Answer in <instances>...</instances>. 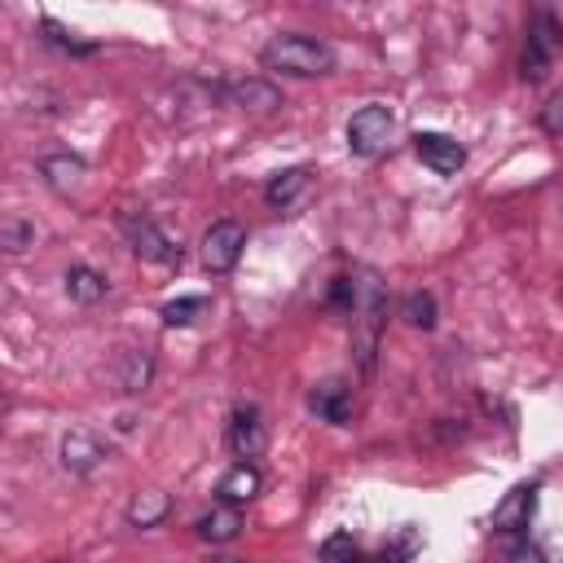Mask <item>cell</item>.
Listing matches in <instances>:
<instances>
[{
  "label": "cell",
  "mask_w": 563,
  "mask_h": 563,
  "mask_svg": "<svg viewBox=\"0 0 563 563\" xmlns=\"http://www.w3.org/2000/svg\"><path fill=\"white\" fill-rule=\"evenodd\" d=\"M356 308H352V356H356V369L369 374L374 369V356H378V334H383V321H387V286L374 268H356Z\"/></svg>",
  "instance_id": "1"
},
{
  "label": "cell",
  "mask_w": 563,
  "mask_h": 563,
  "mask_svg": "<svg viewBox=\"0 0 563 563\" xmlns=\"http://www.w3.org/2000/svg\"><path fill=\"white\" fill-rule=\"evenodd\" d=\"M260 66L264 70H277V75L312 79V75H330L339 66V57H334V48L325 40L303 35V31H286V35H273L260 48Z\"/></svg>",
  "instance_id": "2"
},
{
  "label": "cell",
  "mask_w": 563,
  "mask_h": 563,
  "mask_svg": "<svg viewBox=\"0 0 563 563\" xmlns=\"http://www.w3.org/2000/svg\"><path fill=\"white\" fill-rule=\"evenodd\" d=\"M559 48H563V22L554 18V9H532L528 31H523V53H519V79L541 84L554 66Z\"/></svg>",
  "instance_id": "3"
},
{
  "label": "cell",
  "mask_w": 563,
  "mask_h": 563,
  "mask_svg": "<svg viewBox=\"0 0 563 563\" xmlns=\"http://www.w3.org/2000/svg\"><path fill=\"white\" fill-rule=\"evenodd\" d=\"M119 233L128 238V246L141 255V260H150V264H180V242H172L145 211H119Z\"/></svg>",
  "instance_id": "4"
},
{
  "label": "cell",
  "mask_w": 563,
  "mask_h": 563,
  "mask_svg": "<svg viewBox=\"0 0 563 563\" xmlns=\"http://www.w3.org/2000/svg\"><path fill=\"white\" fill-rule=\"evenodd\" d=\"M391 128H396V119H391L387 106H361V110L347 119V150H352L356 158H374V154L387 150Z\"/></svg>",
  "instance_id": "5"
},
{
  "label": "cell",
  "mask_w": 563,
  "mask_h": 563,
  "mask_svg": "<svg viewBox=\"0 0 563 563\" xmlns=\"http://www.w3.org/2000/svg\"><path fill=\"white\" fill-rule=\"evenodd\" d=\"M242 246H246V229L238 224V220H216L207 233H202V268L207 273H229L233 264H238V255H242Z\"/></svg>",
  "instance_id": "6"
},
{
  "label": "cell",
  "mask_w": 563,
  "mask_h": 563,
  "mask_svg": "<svg viewBox=\"0 0 563 563\" xmlns=\"http://www.w3.org/2000/svg\"><path fill=\"white\" fill-rule=\"evenodd\" d=\"M224 440H229V453H233L238 462L260 457L264 444H268V431H264V422H260V409H255V405H238V409L229 413Z\"/></svg>",
  "instance_id": "7"
},
{
  "label": "cell",
  "mask_w": 563,
  "mask_h": 563,
  "mask_svg": "<svg viewBox=\"0 0 563 563\" xmlns=\"http://www.w3.org/2000/svg\"><path fill=\"white\" fill-rule=\"evenodd\" d=\"M413 154L435 172V176H457L466 163V150L449 132H413Z\"/></svg>",
  "instance_id": "8"
},
{
  "label": "cell",
  "mask_w": 563,
  "mask_h": 563,
  "mask_svg": "<svg viewBox=\"0 0 563 563\" xmlns=\"http://www.w3.org/2000/svg\"><path fill=\"white\" fill-rule=\"evenodd\" d=\"M537 479H528V484H515L497 506H493V515H488V528L493 532H523L528 528V519H532V510H537Z\"/></svg>",
  "instance_id": "9"
},
{
  "label": "cell",
  "mask_w": 563,
  "mask_h": 563,
  "mask_svg": "<svg viewBox=\"0 0 563 563\" xmlns=\"http://www.w3.org/2000/svg\"><path fill=\"white\" fill-rule=\"evenodd\" d=\"M216 92H220L229 106L260 110V114H268V110H277V106H282V92H277L268 79H220V84H216Z\"/></svg>",
  "instance_id": "10"
},
{
  "label": "cell",
  "mask_w": 563,
  "mask_h": 563,
  "mask_svg": "<svg viewBox=\"0 0 563 563\" xmlns=\"http://www.w3.org/2000/svg\"><path fill=\"white\" fill-rule=\"evenodd\" d=\"M101 462H106V444H101L92 431L75 427V431L62 435V466H66L70 475H92Z\"/></svg>",
  "instance_id": "11"
},
{
  "label": "cell",
  "mask_w": 563,
  "mask_h": 563,
  "mask_svg": "<svg viewBox=\"0 0 563 563\" xmlns=\"http://www.w3.org/2000/svg\"><path fill=\"white\" fill-rule=\"evenodd\" d=\"M308 409H312L321 422L343 427V422H352V391H347L339 378H325V383H317V387L308 391Z\"/></svg>",
  "instance_id": "12"
},
{
  "label": "cell",
  "mask_w": 563,
  "mask_h": 563,
  "mask_svg": "<svg viewBox=\"0 0 563 563\" xmlns=\"http://www.w3.org/2000/svg\"><path fill=\"white\" fill-rule=\"evenodd\" d=\"M308 180H312V172H308V167H286V172H277V176L264 185V202H268V207H277V211H290V207L303 198Z\"/></svg>",
  "instance_id": "13"
},
{
  "label": "cell",
  "mask_w": 563,
  "mask_h": 563,
  "mask_svg": "<svg viewBox=\"0 0 563 563\" xmlns=\"http://www.w3.org/2000/svg\"><path fill=\"white\" fill-rule=\"evenodd\" d=\"M216 493H220L224 506H242V501H251V497L260 493V471H255L251 462H233V466L220 475Z\"/></svg>",
  "instance_id": "14"
},
{
  "label": "cell",
  "mask_w": 563,
  "mask_h": 563,
  "mask_svg": "<svg viewBox=\"0 0 563 563\" xmlns=\"http://www.w3.org/2000/svg\"><path fill=\"white\" fill-rule=\"evenodd\" d=\"M84 158L79 154H44L40 158V176L57 189V194H70V189H79V180H84Z\"/></svg>",
  "instance_id": "15"
},
{
  "label": "cell",
  "mask_w": 563,
  "mask_h": 563,
  "mask_svg": "<svg viewBox=\"0 0 563 563\" xmlns=\"http://www.w3.org/2000/svg\"><path fill=\"white\" fill-rule=\"evenodd\" d=\"M106 290H110V282H106V273H97L92 264H70L66 268V295L75 299V303H101L106 299Z\"/></svg>",
  "instance_id": "16"
},
{
  "label": "cell",
  "mask_w": 563,
  "mask_h": 563,
  "mask_svg": "<svg viewBox=\"0 0 563 563\" xmlns=\"http://www.w3.org/2000/svg\"><path fill=\"white\" fill-rule=\"evenodd\" d=\"M119 387L128 391V396H141L145 387H150V378H154V356L145 352V347H128L123 356H119Z\"/></svg>",
  "instance_id": "17"
},
{
  "label": "cell",
  "mask_w": 563,
  "mask_h": 563,
  "mask_svg": "<svg viewBox=\"0 0 563 563\" xmlns=\"http://www.w3.org/2000/svg\"><path fill=\"white\" fill-rule=\"evenodd\" d=\"M194 528H198V537H202V541L224 545V541H233V537L242 532V515H238V506H224V501H220V506H211Z\"/></svg>",
  "instance_id": "18"
},
{
  "label": "cell",
  "mask_w": 563,
  "mask_h": 563,
  "mask_svg": "<svg viewBox=\"0 0 563 563\" xmlns=\"http://www.w3.org/2000/svg\"><path fill=\"white\" fill-rule=\"evenodd\" d=\"M167 510H172V497L158 493V488H145V493H136V497L128 501V523H132V528H154V523L167 519Z\"/></svg>",
  "instance_id": "19"
},
{
  "label": "cell",
  "mask_w": 563,
  "mask_h": 563,
  "mask_svg": "<svg viewBox=\"0 0 563 563\" xmlns=\"http://www.w3.org/2000/svg\"><path fill=\"white\" fill-rule=\"evenodd\" d=\"M418 550H422V528H418V523H400V528L383 541L378 563H413Z\"/></svg>",
  "instance_id": "20"
},
{
  "label": "cell",
  "mask_w": 563,
  "mask_h": 563,
  "mask_svg": "<svg viewBox=\"0 0 563 563\" xmlns=\"http://www.w3.org/2000/svg\"><path fill=\"white\" fill-rule=\"evenodd\" d=\"M40 31H44V40H48L53 48H62V53H70V57H92V53H97L92 40H79V35L66 31L57 18H40Z\"/></svg>",
  "instance_id": "21"
},
{
  "label": "cell",
  "mask_w": 563,
  "mask_h": 563,
  "mask_svg": "<svg viewBox=\"0 0 563 563\" xmlns=\"http://www.w3.org/2000/svg\"><path fill=\"white\" fill-rule=\"evenodd\" d=\"M400 317L413 330H435V295L431 290H409L405 303H400Z\"/></svg>",
  "instance_id": "22"
},
{
  "label": "cell",
  "mask_w": 563,
  "mask_h": 563,
  "mask_svg": "<svg viewBox=\"0 0 563 563\" xmlns=\"http://www.w3.org/2000/svg\"><path fill=\"white\" fill-rule=\"evenodd\" d=\"M202 312H207V295H180V299H167L158 317L163 325H194Z\"/></svg>",
  "instance_id": "23"
},
{
  "label": "cell",
  "mask_w": 563,
  "mask_h": 563,
  "mask_svg": "<svg viewBox=\"0 0 563 563\" xmlns=\"http://www.w3.org/2000/svg\"><path fill=\"white\" fill-rule=\"evenodd\" d=\"M31 242H35V224H26L22 216H4V220H0V246H4L9 255H22Z\"/></svg>",
  "instance_id": "24"
},
{
  "label": "cell",
  "mask_w": 563,
  "mask_h": 563,
  "mask_svg": "<svg viewBox=\"0 0 563 563\" xmlns=\"http://www.w3.org/2000/svg\"><path fill=\"white\" fill-rule=\"evenodd\" d=\"M321 563H361V545L352 541V532H330L317 550Z\"/></svg>",
  "instance_id": "25"
},
{
  "label": "cell",
  "mask_w": 563,
  "mask_h": 563,
  "mask_svg": "<svg viewBox=\"0 0 563 563\" xmlns=\"http://www.w3.org/2000/svg\"><path fill=\"white\" fill-rule=\"evenodd\" d=\"M541 128L563 141V92H554V97L541 106Z\"/></svg>",
  "instance_id": "26"
},
{
  "label": "cell",
  "mask_w": 563,
  "mask_h": 563,
  "mask_svg": "<svg viewBox=\"0 0 563 563\" xmlns=\"http://www.w3.org/2000/svg\"><path fill=\"white\" fill-rule=\"evenodd\" d=\"M537 550H541V559H545V563H563V541H559L554 532H545Z\"/></svg>",
  "instance_id": "27"
},
{
  "label": "cell",
  "mask_w": 563,
  "mask_h": 563,
  "mask_svg": "<svg viewBox=\"0 0 563 563\" xmlns=\"http://www.w3.org/2000/svg\"><path fill=\"white\" fill-rule=\"evenodd\" d=\"M211 563H246V559H233V554H220V559H211Z\"/></svg>",
  "instance_id": "28"
},
{
  "label": "cell",
  "mask_w": 563,
  "mask_h": 563,
  "mask_svg": "<svg viewBox=\"0 0 563 563\" xmlns=\"http://www.w3.org/2000/svg\"><path fill=\"white\" fill-rule=\"evenodd\" d=\"M53 563H62V559H53Z\"/></svg>",
  "instance_id": "29"
}]
</instances>
